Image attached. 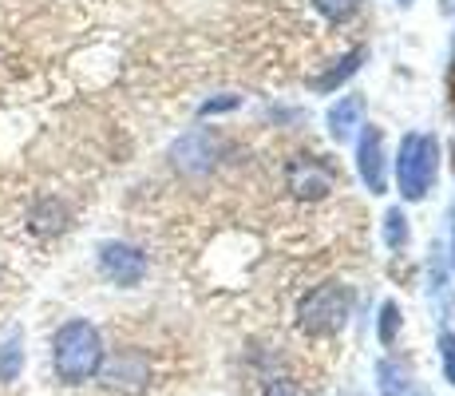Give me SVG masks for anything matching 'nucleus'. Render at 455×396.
<instances>
[{"label": "nucleus", "mask_w": 455, "mask_h": 396, "mask_svg": "<svg viewBox=\"0 0 455 396\" xmlns=\"http://www.w3.org/2000/svg\"><path fill=\"white\" fill-rule=\"evenodd\" d=\"M52 360H56L60 381H68V384H80L87 376H95V368L103 365L100 329H95L92 321L60 325L56 341H52Z\"/></svg>", "instance_id": "f257e3e1"}, {"label": "nucleus", "mask_w": 455, "mask_h": 396, "mask_svg": "<svg viewBox=\"0 0 455 396\" xmlns=\"http://www.w3.org/2000/svg\"><path fill=\"white\" fill-rule=\"evenodd\" d=\"M348 310H353V294H348V286L329 281V286H317L301 297V305H297V321H301L305 333L325 337V333H337L340 325H345Z\"/></svg>", "instance_id": "f03ea898"}, {"label": "nucleus", "mask_w": 455, "mask_h": 396, "mask_svg": "<svg viewBox=\"0 0 455 396\" xmlns=\"http://www.w3.org/2000/svg\"><path fill=\"white\" fill-rule=\"evenodd\" d=\"M435 179V139L432 135H404L400 143V158H396V182H400V195L408 202H419L427 195Z\"/></svg>", "instance_id": "7ed1b4c3"}, {"label": "nucleus", "mask_w": 455, "mask_h": 396, "mask_svg": "<svg viewBox=\"0 0 455 396\" xmlns=\"http://www.w3.org/2000/svg\"><path fill=\"white\" fill-rule=\"evenodd\" d=\"M285 182H290V190L297 198H325L332 190V182H337V174H332V166L321 163V158L297 155L290 163V171H285Z\"/></svg>", "instance_id": "20e7f679"}, {"label": "nucleus", "mask_w": 455, "mask_h": 396, "mask_svg": "<svg viewBox=\"0 0 455 396\" xmlns=\"http://www.w3.org/2000/svg\"><path fill=\"white\" fill-rule=\"evenodd\" d=\"M100 270L116 281V286H135V281L147 274V258L127 242H103L100 246Z\"/></svg>", "instance_id": "39448f33"}, {"label": "nucleus", "mask_w": 455, "mask_h": 396, "mask_svg": "<svg viewBox=\"0 0 455 396\" xmlns=\"http://www.w3.org/2000/svg\"><path fill=\"white\" fill-rule=\"evenodd\" d=\"M356 158H361V179L369 182L372 195H380L384 190V135H380V127H364Z\"/></svg>", "instance_id": "423d86ee"}, {"label": "nucleus", "mask_w": 455, "mask_h": 396, "mask_svg": "<svg viewBox=\"0 0 455 396\" xmlns=\"http://www.w3.org/2000/svg\"><path fill=\"white\" fill-rule=\"evenodd\" d=\"M210 155H214V139L206 131H195V135H187L174 147V163L182 166H210Z\"/></svg>", "instance_id": "0eeeda50"}, {"label": "nucleus", "mask_w": 455, "mask_h": 396, "mask_svg": "<svg viewBox=\"0 0 455 396\" xmlns=\"http://www.w3.org/2000/svg\"><path fill=\"white\" fill-rule=\"evenodd\" d=\"M361 111H364L361 95H345V100L332 103V111H329V127H332V135H337V139H348V131H353L356 123H361Z\"/></svg>", "instance_id": "6e6552de"}, {"label": "nucleus", "mask_w": 455, "mask_h": 396, "mask_svg": "<svg viewBox=\"0 0 455 396\" xmlns=\"http://www.w3.org/2000/svg\"><path fill=\"white\" fill-rule=\"evenodd\" d=\"M376 373H380V392L384 396H404L408 392V368H400L396 360H384Z\"/></svg>", "instance_id": "1a4fd4ad"}, {"label": "nucleus", "mask_w": 455, "mask_h": 396, "mask_svg": "<svg viewBox=\"0 0 455 396\" xmlns=\"http://www.w3.org/2000/svg\"><path fill=\"white\" fill-rule=\"evenodd\" d=\"M20 360H24V353H20V333H12V337L0 345V381H12V376L20 373Z\"/></svg>", "instance_id": "9d476101"}, {"label": "nucleus", "mask_w": 455, "mask_h": 396, "mask_svg": "<svg viewBox=\"0 0 455 396\" xmlns=\"http://www.w3.org/2000/svg\"><path fill=\"white\" fill-rule=\"evenodd\" d=\"M313 4H317L321 16H329V20L340 24V20H348V16L361 8V0H313Z\"/></svg>", "instance_id": "9b49d317"}, {"label": "nucleus", "mask_w": 455, "mask_h": 396, "mask_svg": "<svg viewBox=\"0 0 455 396\" xmlns=\"http://www.w3.org/2000/svg\"><path fill=\"white\" fill-rule=\"evenodd\" d=\"M361 60H364V52H361V48L348 52V56L340 60V68H332L329 76H321V79H317V87H332V84H340L345 76H353V72H356V64H361Z\"/></svg>", "instance_id": "f8f14e48"}, {"label": "nucleus", "mask_w": 455, "mask_h": 396, "mask_svg": "<svg viewBox=\"0 0 455 396\" xmlns=\"http://www.w3.org/2000/svg\"><path fill=\"white\" fill-rule=\"evenodd\" d=\"M384 222H388V246H392V250L408 242V218L400 214V210H388V218H384Z\"/></svg>", "instance_id": "ddd939ff"}, {"label": "nucleus", "mask_w": 455, "mask_h": 396, "mask_svg": "<svg viewBox=\"0 0 455 396\" xmlns=\"http://www.w3.org/2000/svg\"><path fill=\"white\" fill-rule=\"evenodd\" d=\"M440 349H443V368H448V381L455 384V333H440Z\"/></svg>", "instance_id": "4468645a"}, {"label": "nucleus", "mask_w": 455, "mask_h": 396, "mask_svg": "<svg viewBox=\"0 0 455 396\" xmlns=\"http://www.w3.org/2000/svg\"><path fill=\"white\" fill-rule=\"evenodd\" d=\"M392 329H396V305H384V329H380V337L392 341Z\"/></svg>", "instance_id": "2eb2a0df"}, {"label": "nucleus", "mask_w": 455, "mask_h": 396, "mask_svg": "<svg viewBox=\"0 0 455 396\" xmlns=\"http://www.w3.org/2000/svg\"><path fill=\"white\" fill-rule=\"evenodd\" d=\"M266 396H297V389H293V384H285V381H274Z\"/></svg>", "instance_id": "dca6fc26"}, {"label": "nucleus", "mask_w": 455, "mask_h": 396, "mask_svg": "<svg viewBox=\"0 0 455 396\" xmlns=\"http://www.w3.org/2000/svg\"><path fill=\"white\" fill-rule=\"evenodd\" d=\"M451 64H455V48H451Z\"/></svg>", "instance_id": "f3484780"}]
</instances>
